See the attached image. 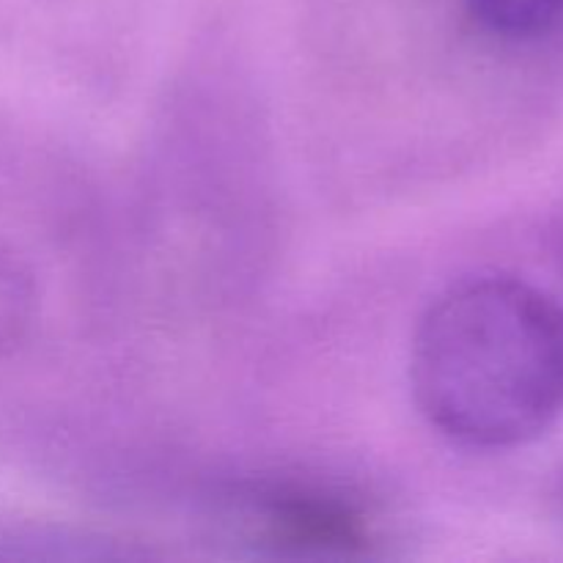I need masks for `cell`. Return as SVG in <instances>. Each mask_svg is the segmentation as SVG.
Instances as JSON below:
<instances>
[{"instance_id":"3957f363","label":"cell","mask_w":563,"mask_h":563,"mask_svg":"<svg viewBox=\"0 0 563 563\" xmlns=\"http://www.w3.org/2000/svg\"><path fill=\"white\" fill-rule=\"evenodd\" d=\"M473 20L504 38L544 36L563 20V0H467Z\"/></svg>"},{"instance_id":"7a4b0ae2","label":"cell","mask_w":563,"mask_h":563,"mask_svg":"<svg viewBox=\"0 0 563 563\" xmlns=\"http://www.w3.org/2000/svg\"><path fill=\"white\" fill-rule=\"evenodd\" d=\"M256 517L273 542L317 550H352L368 542L366 520L339 498L306 489H275L258 498Z\"/></svg>"},{"instance_id":"6da1fadb","label":"cell","mask_w":563,"mask_h":563,"mask_svg":"<svg viewBox=\"0 0 563 563\" xmlns=\"http://www.w3.org/2000/svg\"><path fill=\"white\" fill-rule=\"evenodd\" d=\"M410 379L445 438L473 449L528 443L563 412V308L526 280H465L423 313Z\"/></svg>"},{"instance_id":"277c9868","label":"cell","mask_w":563,"mask_h":563,"mask_svg":"<svg viewBox=\"0 0 563 563\" xmlns=\"http://www.w3.org/2000/svg\"><path fill=\"white\" fill-rule=\"evenodd\" d=\"M36 311V286L25 264L0 247V352L25 339Z\"/></svg>"}]
</instances>
